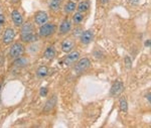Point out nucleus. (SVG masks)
I'll return each instance as SVG.
<instances>
[{"instance_id":"obj_29","label":"nucleus","mask_w":151,"mask_h":128,"mask_svg":"<svg viewBox=\"0 0 151 128\" xmlns=\"http://www.w3.org/2000/svg\"><path fill=\"white\" fill-rule=\"evenodd\" d=\"M11 1H12V2H18L19 0H11Z\"/></svg>"},{"instance_id":"obj_15","label":"nucleus","mask_w":151,"mask_h":128,"mask_svg":"<svg viewBox=\"0 0 151 128\" xmlns=\"http://www.w3.org/2000/svg\"><path fill=\"white\" fill-rule=\"evenodd\" d=\"M89 8H90V2H89L88 0H86V1H82L79 4L78 11L79 12H86V11L89 10Z\"/></svg>"},{"instance_id":"obj_12","label":"nucleus","mask_w":151,"mask_h":128,"mask_svg":"<svg viewBox=\"0 0 151 128\" xmlns=\"http://www.w3.org/2000/svg\"><path fill=\"white\" fill-rule=\"evenodd\" d=\"M71 23L67 19H65V20H63L61 22V26H59V31H61V34H65L71 30Z\"/></svg>"},{"instance_id":"obj_28","label":"nucleus","mask_w":151,"mask_h":128,"mask_svg":"<svg viewBox=\"0 0 151 128\" xmlns=\"http://www.w3.org/2000/svg\"><path fill=\"white\" fill-rule=\"evenodd\" d=\"M101 1H102V3H103V4H104V3H106V2H107L108 0H101Z\"/></svg>"},{"instance_id":"obj_5","label":"nucleus","mask_w":151,"mask_h":128,"mask_svg":"<svg viewBox=\"0 0 151 128\" xmlns=\"http://www.w3.org/2000/svg\"><path fill=\"white\" fill-rule=\"evenodd\" d=\"M79 58H80V54L78 52H71V53L69 52V54L63 60V64L65 66H73L79 61Z\"/></svg>"},{"instance_id":"obj_23","label":"nucleus","mask_w":151,"mask_h":128,"mask_svg":"<svg viewBox=\"0 0 151 128\" xmlns=\"http://www.w3.org/2000/svg\"><path fill=\"white\" fill-rule=\"evenodd\" d=\"M46 94H47V88H45V87H43V88L40 89V96H46Z\"/></svg>"},{"instance_id":"obj_19","label":"nucleus","mask_w":151,"mask_h":128,"mask_svg":"<svg viewBox=\"0 0 151 128\" xmlns=\"http://www.w3.org/2000/svg\"><path fill=\"white\" fill-rule=\"evenodd\" d=\"M61 0H50L49 1V7L53 10H57L61 6Z\"/></svg>"},{"instance_id":"obj_13","label":"nucleus","mask_w":151,"mask_h":128,"mask_svg":"<svg viewBox=\"0 0 151 128\" xmlns=\"http://www.w3.org/2000/svg\"><path fill=\"white\" fill-rule=\"evenodd\" d=\"M57 104V97L53 96V98H50L49 100H47V102L45 103L44 106V111H50Z\"/></svg>"},{"instance_id":"obj_3","label":"nucleus","mask_w":151,"mask_h":128,"mask_svg":"<svg viewBox=\"0 0 151 128\" xmlns=\"http://www.w3.org/2000/svg\"><path fill=\"white\" fill-rule=\"evenodd\" d=\"M23 53H24V46L21 44H14L10 48V50H9V55L13 59L20 57Z\"/></svg>"},{"instance_id":"obj_1","label":"nucleus","mask_w":151,"mask_h":128,"mask_svg":"<svg viewBox=\"0 0 151 128\" xmlns=\"http://www.w3.org/2000/svg\"><path fill=\"white\" fill-rule=\"evenodd\" d=\"M20 36H21V40H22L23 42H33V40H35L34 29H33V26L31 25V23L27 22L22 25Z\"/></svg>"},{"instance_id":"obj_22","label":"nucleus","mask_w":151,"mask_h":128,"mask_svg":"<svg viewBox=\"0 0 151 128\" xmlns=\"http://www.w3.org/2000/svg\"><path fill=\"white\" fill-rule=\"evenodd\" d=\"M125 65H126V67L128 68V69H130V68L132 67V61H131V59L129 57L125 58Z\"/></svg>"},{"instance_id":"obj_18","label":"nucleus","mask_w":151,"mask_h":128,"mask_svg":"<svg viewBox=\"0 0 151 128\" xmlns=\"http://www.w3.org/2000/svg\"><path fill=\"white\" fill-rule=\"evenodd\" d=\"M27 60L24 59V58H16V61L13 63V65L15 66V67H24V66L27 65Z\"/></svg>"},{"instance_id":"obj_17","label":"nucleus","mask_w":151,"mask_h":128,"mask_svg":"<svg viewBox=\"0 0 151 128\" xmlns=\"http://www.w3.org/2000/svg\"><path fill=\"white\" fill-rule=\"evenodd\" d=\"M76 7H77V5H76L75 2H73V1H69V2L65 5V13L73 12V11H75Z\"/></svg>"},{"instance_id":"obj_10","label":"nucleus","mask_w":151,"mask_h":128,"mask_svg":"<svg viewBox=\"0 0 151 128\" xmlns=\"http://www.w3.org/2000/svg\"><path fill=\"white\" fill-rule=\"evenodd\" d=\"M73 46H75V44H73V40H63V44H61V50H63V52H65V53H69V52H71Z\"/></svg>"},{"instance_id":"obj_6","label":"nucleus","mask_w":151,"mask_h":128,"mask_svg":"<svg viewBox=\"0 0 151 128\" xmlns=\"http://www.w3.org/2000/svg\"><path fill=\"white\" fill-rule=\"evenodd\" d=\"M48 15L45 11H38L35 15H34V21H35L36 24L42 25L47 21Z\"/></svg>"},{"instance_id":"obj_8","label":"nucleus","mask_w":151,"mask_h":128,"mask_svg":"<svg viewBox=\"0 0 151 128\" xmlns=\"http://www.w3.org/2000/svg\"><path fill=\"white\" fill-rule=\"evenodd\" d=\"M15 38V32L12 28H7L4 31V34H3V42L5 44H9L11 42H13Z\"/></svg>"},{"instance_id":"obj_2","label":"nucleus","mask_w":151,"mask_h":128,"mask_svg":"<svg viewBox=\"0 0 151 128\" xmlns=\"http://www.w3.org/2000/svg\"><path fill=\"white\" fill-rule=\"evenodd\" d=\"M55 25L51 24V23H44L40 26L39 28V36L46 38V36H49L55 32Z\"/></svg>"},{"instance_id":"obj_4","label":"nucleus","mask_w":151,"mask_h":128,"mask_svg":"<svg viewBox=\"0 0 151 128\" xmlns=\"http://www.w3.org/2000/svg\"><path fill=\"white\" fill-rule=\"evenodd\" d=\"M90 66H91L90 60L85 58V59L80 60V61L77 63V65H76V67H75V70L78 74H81V73H83V72L86 71V70H88L89 68H90Z\"/></svg>"},{"instance_id":"obj_21","label":"nucleus","mask_w":151,"mask_h":128,"mask_svg":"<svg viewBox=\"0 0 151 128\" xmlns=\"http://www.w3.org/2000/svg\"><path fill=\"white\" fill-rule=\"evenodd\" d=\"M119 105H120V109H121V111L127 112V110H128V105H127V101H126L125 99L124 98L120 99Z\"/></svg>"},{"instance_id":"obj_9","label":"nucleus","mask_w":151,"mask_h":128,"mask_svg":"<svg viewBox=\"0 0 151 128\" xmlns=\"http://www.w3.org/2000/svg\"><path fill=\"white\" fill-rule=\"evenodd\" d=\"M93 36H94V34H93V31L91 29H88L86 31L82 32V34H81V42H82V44H90L93 40Z\"/></svg>"},{"instance_id":"obj_11","label":"nucleus","mask_w":151,"mask_h":128,"mask_svg":"<svg viewBox=\"0 0 151 128\" xmlns=\"http://www.w3.org/2000/svg\"><path fill=\"white\" fill-rule=\"evenodd\" d=\"M11 16H12V20H13V22H14L15 25L18 26V25L22 24L23 19H22V15L20 14V12H18L17 10H13Z\"/></svg>"},{"instance_id":"obj_7","label":"nucleus","mask_w":151,"mask_h":128,"mask_svg":"<svg viewBox=\"0 0 151 128\" xmlns=\"http://www.w3.org/2000/svg\"><path fill=\"white\" fill-rule=\"evenodd\" d=\"M123 89H124L123 83L120 82V81H116V82L113 84V86L111 87L110 93H111L112 96H118V95L123 91Z\"/></svg>"},{"instance_id":"obj_30","label":"nucleus","mask_w":151,"mask_h":128,"mask_svg":"<svg viewBox=\"0 0 151 128\" xmlns=\"http://www.w3.org/2000/svg\"><path fill=\"white\" fill-rule=\"evenodd\" d=\"M0 10H1V6H0Z\"/></svg>"},{"instance_id":"obj_16","label":"nucleus","mask_w":151,"mask_h":128,"mask_svg":"<svg viewBox=\"0 0 151 128\" xmlns=\"http://www.w3.org/2000/svg\"><path fill=\"white\" fill-rule=\"evenodd\" d=\"M47 73H48L47 67L41 66V67L38 68L37 71H36V76H37L38 78H43V77H45V76L47 75Z\"/></svg>"},{"instance_id":"obj_26","label":"nucleus","mask_w":151,"mask_h":128,"mask_svg":"<svg viewBox=\"0 0 151 128\" xmlns=\"http://www.w3.org/2000/svg\"><path fill=\"white\" fill-rule=\"evenodd\" d=\"M145 46H150V40H146L145 42Z\"/></svg>"},{"instance_id":"obj_20","label":"nucleus","mask_w":151,"mask_h":128,"mask_svg":"<svg viewBox=\"0 0 151 128\" xmlns=\"http://www.w3.org/2000/svg\"><path fill=\"white\" fill-rule=\"evenodd\" d=\"M83 18H84V15L82 14V12H77L73 16V21L76 24H79L83 21Z\"/></svg>"},{"instance_id":"obj_32","label":"nucleus","mask_w":151,"mask_h":128,"mask_svg":"<svg viewBox=\"0 0 151 128\" xmlns=\"http://www.w3.org/2000/svg\"><path fill=\"white\" fill-rule=\"evenodd\" d=\"M0 88H1V86H0Z\"/></svg>"},{"instance_id":"obj_27","label":"nucleus","mask_w":151,"mask_h":128,"mask_svg":"<svg viewBox=\"0 0 151 128\" xmlns=\"http://www.w3.org/2000/svg\"><path fill=\"white\" fill-rule=\"evenodd\" d=\"M146 98L148 99V102L150 103V101H151V99H150V93H148V95L146 96Z\"/></svg>"},{"instance_id":"obj_25","label":"nucleus","mask_w":151,"mask_h":128,"mask_svg":"<svg viewBox=\"0 0 151 128\" xmlns=\"http://www.w3.org/2000/svg\"><path fill=\"white\" fill-rule=\"evenodd\" d=\"M128 1L130 3H132V4H136V3L139 2V0H128Z\"/></svg>"},{"instance_id":"obj_24","label":"nucleus","mask_w":151,"mask_h":128,"mask_svg":"<svg viewBox=\"0 0 151 128\" xmlns=\"http://www.w3.org/2000/svg\"><path fill=\"white\" fill-rule=\"evenodd\" d=\"M4 21H5V17H4V15H2V14H0V26L4 23Z\"/></svg>"},{"instance_id":"obj_14","label":"nucleus","mask_w":151,"mask_h":128,"mask_svg":"<svg viewBox=\"0 0 151 128\" xmlns=\"http://www.w3.org/2000/svg\"><path fill=\"white\" fill-rule=\"evenodd\" d=\"M55 56V48H53V46H49V48H47L45 50V52H44V58L47 60H51L53 59Z\"/></svg>"},{"instance_id":"obj_31","label":"nucleus","mask_w":151,"mask_h":128,"mask_svg":"<svg viewBox=\"0 0 151 128\" xmlns=\"http://www.w3.org/2000/svg\"><path fill=\"white\" fill-rule=\"evenodd\" d=\"M75 1H79V0H75Z\"/></svg>"}]
</instances>
